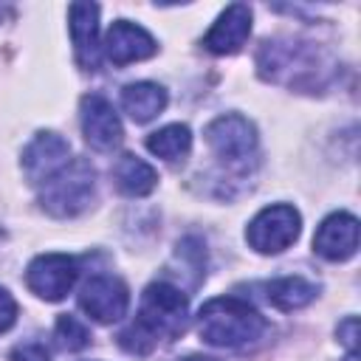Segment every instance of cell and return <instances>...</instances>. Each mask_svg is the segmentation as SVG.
Masks as SVG:
<instances>
[{
	"label": "cell",
	"instance_id": "6da1fadb",
	"mask_svg": "<svg viewBox=\"0 0 361 361\" xmlns=\"http://www.w3.org/2000/svg\"><path fill=\"white\" fill-rule=\"evenodd\" d=\"M189 302L180 288L169 282H152L141 293L135 322L118 336V344L130 355H147L158 341H172L186 330Z\"/></svg>",
	"mask_w": 361,
	"mask_h": 361
},
{
	"label": "cell",
	"instance_id": "7a4b0ae2",
	"mask_svg": "<svg viewBox=\"0 0 361 361\" xmlns=\"http://www.w3.org/2000/svg\"><path fill=\"white\" fill-rule=\"evenodd\" d=\"M257 71L265 82L293 90H319L333 76L330 56L305 39H265L257 54Z\"/></svg>",
	"mask_w": 361,
	"mask_h": 361
},
{
	"label": "cell",
	"instance_id": "3957f363",
	"mask_svg": "<svg viewBox=\"0 0 361 361\" xmlns=\"http://www.w3.org/2000/svg\"><path fill=\"white\" fill-rule=\"evenodd\" d=\"M197 333L212 347L237 350L254 344L265 333L262 313L237 296H217L209 299L197 313Z\"/></svg>",
	"mask_w": 361,
	"mask_h": 361
},
{
	"label": "cell",
	"instance_id": "277c9868",
	"mask_svg": "<svg viewBox=\"0 0 361 361\" xmlns=\"http://www.w3.org/2000/svg\"><path fill=\"white\" fill-rule=\"evenodd\" d=\"M96 169L85 158H71L54 178L42 183L39 203L54 217H73L93 203Z\"/></svg>",
	"mask_w": 361,
	"mask_h": 361
},
{
	"label": "cell",
	"instance_id": "5b68a950",
	"mask_svg": "<svg viewBox=\"0 0 361 361\" xmlns=\"http://www.w3.org/2000/svg\"><path fill=\"white\" fill-rule=\"evenodd\" d=\"M206 144L212 147L214 158L234 172H248L257 164V130L237 113L217 116L206 127Z\"/></svg>",
	"mask_w": 361,
	"mask_h": 361
},
{
	"label": "cell",
	"instance_id": "8992f818",
	"mask_svg": "<svg viewBox=\"0 0 361 361\" xmlns=\"http://www.w3.org/2000/svg\"><path fill=\"white\" fill-rule=\"evenodd\" d=\"M299 226L302 217L293 206L288 203H276V206H265L245 228V240L254 251L259 254H279L285 251L290 243H296L299 237Z\"/></svg>",
	"mask_w": 361,
	"mask_h": 361
},
{
	"label": "cell",
	"instance_id": "52a82bcc",
	"mask_svg": "<svg viewBox=\"0 0 361 361\" xmlns=\"http://www.w3.org/2000/svg\"><path fill=\"white\" fill-rule=\"evenodd\" d=\"M76 279H79V262L68 254H39L37 259H31L25 271L28 288L45 302L65 299L76 285Z\"/></svg>",
	"mask_w": 361,
	"mask_h": 361
},
{
	"label": "cell",
	"instance_id": "ba28073f",
	"mask_svg": "<svg viewBox=\"0 0 361 361\" xmlns=\"http://www.w3.org/2000/svg\"><path fill=\"white\" fill-rule=\"evenodd\" d=\"M130 290L113 274H96L82 285L79 307L99 324H113L127 313Z\"/></svg>",
	"mask_w": 361,
	"mask_h": 361
},
{
	"label": "cell",
	"instance_id": "9c48e42d",
	"mask_svg": "<svg viewBox=\"0 0 361 361\" xmlns=\"http://www.w3.org/2000/svg\"><path fill=\"white\" fill-rule=\"evenodd\" d=\"M79 116H82V133H85V141L99 149V152H110L121 144L124 138V130H121V121H118V113L113 110V104L102 96V93H87L82 96V104H79Z\"/></svg>",
	"mask_w": 361,
	"mask_h": 361
},
{
	"label": "cell",
	"instance_id": "30bf717a",
	"mask_svg": "<svg viewBox=\"0 0 361 361\" xmlns=\"http://www.w3.org/2000/svg\"><path fill=\"white\" fill-rule=\"evenodd\" d=\"M71 161V144L56 133H37L23 149V172L31 183L42 186Z\"/></svg>",
	"mask_w": 361,
	"mask_h": 361
},
{
	"label": "cell",
	"instance_id": "8fae6325",
	"mask_svg": "<svg viewBox=\"0 0 361 361\" xmlns=\"http://www.w3.org/2000/svg\"><path fill=\"white\" fill-rule=\"evenodd\" d=\"M358 248V220L347 212H333L313 234V251L330 262L350 259Z\"/></svg>",
	"mask_w": 361,
	"mask_h": 361
},
{
	"label": "cell",
	"instance_id": "7c38bea8",
	"mask_svg": "<svg viewBox=\"0 0 361 361\" xmlns=\"http://www.w3.org/2000/svg\"><path fill=\"white\" fill-rule=\"evenodd\" d=\"M102 48H104V56L118 68H124L130 62H138V59H147L158 51L152 34L144 31L141 25L130 23V20H116L110 25Z\"/></svg>",
	"mask_w": 361,
	"mask_h": 361
},
{
	"label": "cell",
	"instance_id": "4fadbf2b",
	"mask_svg": "<svg viewBox=\"0 0 361 361\" xmlns=\"http://www.w3.org/2000/svg\"><path fill=\"white\" fill-rule=\"evenodd\" d=\"M251 34V8L245 3H231L209 28V34L203 37V48L226 56V54H237L245 39Z\"/></svg>",
	"mask_w": 361,
	"mask_h": 361
},
{
	"label": "cell",
	"instance_id": "5bb4252c",
	"mask_svg": "<svg viewBox=\"0 0 361 361\" xmlns=\"http://www.w3.org/2000/svg\"><path fill=\"white\" fill-rule=\"evenodd\" d=\"M71 39L76 48V59L85 71L99 68V6L96 3H73L68 8Z\"/></svg>",
	"mask_w": 361,
	"mask_h": 361
},
{
	"label": "cell",
	"instance_id": "9a60e30c",
	"mask_svg": "<svg viewBox=\"0 0 361 361\" xmlns=\"http://www.w3.org/2000/svg\"><path fill=\"white\" fill-rule=\"evenodd\" d=\"M121 107L138 124L152 121L166 107V90L155 82H133L121 90Z\"/></svg>",
	"mask_w": 361,
	"mask_h": 361
},
{
	"label": "cell",
	"instance_id": "2e32d148",
	"mask_svg": "<svg viewBox=\"0 0 361 361\" xmlns=\"http://www.w3.org/2000/svg\"><path fill=\"white\" fill-rule=\"evenodd\" d=\"M113 180H116V186H118L124 195H130V197H144V195H149V192L155 189L158 172H155L147 161H141L138 155L124 152V155L116 161V166H113Z\"/></svg>",
	"mask_w": 361,
	"mask_h": 361
},
{
	"label": "cell",
	"instance_id": "e0dca14e",
	"mask_svg": "<svg viewBox=\"0 0 361 361\" xmlns=\"http://www.w3.org/2000/svg\"><path fill=\"white\" fill-rule=\"evenodd\" d=\"M319 293V285L305 276H282L265 285V299L279 310H299L310 305Z\"/></svg>",
	"mask_w": 361,
	"mask_h": 361
},
{
	"label": "cell",
	"instance_id": "ac0fdd59",
	"mask_svg": "<svg viewBox=\"0 0 361 361\" xmlns=\"http://www.w3.org/2000/svg\"><path fill=\"white\" fill-rule=\"evenodd\" d=\"M147 149L169 164L180 161L189 149H192V133L186 124H166L161 130H155L149 138H147Z\"/></svg>",
	"mask_w": 361,
	"mask_h": 361
},
{
	"label": "cell",
	"instance_id": "d6986e66",
	"mask_svg": "<svg viewBox=\"0 0 361 361\" xmlns=\"http://www.w3.org/2000/svg\"><path fill=\"white\" fill-rule=\"evenodd\" d=\"M54 338H56V344H59L62 350H82V347H87L90 333H87V327H85L76 316L65 313V316H59V319H56Z\"/></svg>",
	"mask_w": 361,
	"mask_h": 361
},
{
	"label": "cell",
	"instance_id": "ffe728a7",
	"mask_svg": "<svg viewBox=\"0 0 361 361\" xmlns=\"http://www.w3.org/2000/svg\"><path fill=\"white\" fill-rule=\"evenodd\" d=\"M11 361H51L45 344L39 341H23L11 350Z\"/></svg>",
	"mask_w": 361,
	"mask_h": 361
},
{
	"label": "cell",
	"instance_id": "44dd1931",
	"mask_svg": "<svg viewBox=\"0 0 361 361\" xmlns=\"http://www.w3.org/2000/svg\"><path fill=\"white\" fill-rule=\"evenodd\" d=\"M14 322H17V302L6 288H0V333H6Z\"/></svg>",
	"mask_w": 361,
	"mask_h": 361
},
{
	"label": "cell",
	"instance_id": "7402d4cb",
	"mask_svg": "<svg viewBox=\"0 0 361 361\" xmlns=\"http://www.w3.org/2000/svg\"><path fill=\"white\" fill-rule=\"evenodd\" d=\"M336 333H338V338L347 344V350H350V353H355V338H358V319H355V316H347V319L338 324V330H336Z\"/></svg>",
	"mask_w": 361,
	"mask_h": 361
},
{
	"label": "cell",
	"instance_id": "603a6c76",
	"mask_svg": "<svg viewBox=\"0 0 361 361\" xmlns=\"http://www.w3.org/2000/svg\"><path fill=\"white\" fill-rule=\"evenodd\" d=\"M186 361H217V358H206V355H189Z\"/></svg>",
	"mask_w": 361,
	"mask_h": 361
},
{
	"label": "cell",
	"instance_id": "cb8c5ba5",
	"mask_svg": "<svg viewBox=\"0 0 361 361\" xmlns=\"http://www.w3.org/2000/svg\"><path fill=\"white\" fill-rule=\"evenodd\" d=\"M344 361H358V358H355V353H350V355H347Z\"/></svg>",
	"mask_w": 361,
	"mask_h": 361
}]
</instances>
